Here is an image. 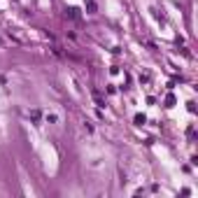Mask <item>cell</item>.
<instances>
[{"instance_id":"obj_1","label":"cell","mask_w":198,"mask_h":198,"mask_svg":"<svg viewBox=\"0 0 198 198\" xmlns=\"http://www.w3.org/2000/svg\"><path fill=\"white\" fill-rule=\"evenodd\" d=\"M96 10H98V5H96L93 0H86V12H89V14H96Z\"/></svg>"},{"instance_id":"obj_2","label":"cell","mask_w":198,"mask_h":198,"mask_svg":"<svg viewBox=\"0 0 198 198\" xmlns=\"http://www.w3.org/2000/svg\"><path fill=\"white\" fill-rule=\"evenodd\" d=\"M93 100H96L98 107H105V100H103V96H100V91H93Z\"/></svg>"},{"instance_id":"obj_3","label":"cell","mask_w":198,"mask_h":198,"mask_svg":"<svg viewBox=\"0 0 198 198\" xmlns=\"http://www.w3.org/2000/svg\"><path fill=\"white\" fill-rule=\"evenodd\" d=\"M65 16H70V19H79V12H77L75 7H70V10H65Z\"/></svg>"},{"instance_id":"obj_4","label":"cell","mask_w":198,"mask_h":198,"mask_svg":"<svg viewBox=\"0 0 198 198\" xmlns=\"http://www.w3.org/2000/svg\"><path fill=\"white\" fill-rule=\"evenodd\" d=\"M144 121H147V119H144V114H135V124H138V126H142Z\"/></svg>"},{"instance_id":"obj_5","label":"cell","mask_w":198,"mask_h":198,"mask_svg":"<svg viewBox=\"0 0 198 198\" xmlns=\"http://www.w3.org/2000/svg\"><path fill=\"white\" fill-rule=\"evenodd\" d=\"M166 105H168V107H172V105H175V96H172V93H170V96H166Z\"/></svg>"}]
</instances>
